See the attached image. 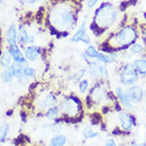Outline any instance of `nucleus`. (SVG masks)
I'll use <instances>...</instances> for the list:
<instances>
[{"mask_svg":"<svg viewBox=\"0 0 146 146\" xmlns=\"http://www.w3.org/2000/svg\"><path fill=\"white\" fill-rule=\"evenodd\" d=\"M47 19L54 31L67 35L78 25L77 9L69 0H59L50 7Z\"/></svg>","mask_w":146,"mask_h":146,"instance_id":"f257e3e1","label":"nucleus"},{"mask_svg":"<svg viewBox=\"0 0 146 146\" xmlns=\"http://www.w3.org/2000/svg\"><path fill=\"white\" fill-rule=\"evenodd\" d=\"M121 26V10L110 1H102L94 10L90 28L96 35L106 36Z\"/></svg>","mask_w":146,"mask_h":146,"instance_id":"f03ea898","label":"nucleus"},{"mask_svg":"<svg viewBox=\"0 0 146 146\" xmlns=\"http://www.w3.org/2000/svg\"><path fill=\"white\" fill-rule=\"evenodd\" d=\"M140 40L139 25L125 24L118 26L116 29L106 36L104 45L99 49L105 53L122 52L127 50L131 45Z\"/></svg>","mask_w":146,"mask_h":146,"instance_id":"7ed1b4c3","label":"nucleus"},{"mask_svg":"<svg viewBox=\"0 0 146 146\" xmlns=\"http://www.w3.org/2000/svg\"><path fill=\"white\" fill-rule=\"evenodd\" d=\"M140 80V75L134 67L132 62L126 61L124 62L118 69V81L122 86L128 88L131 85L137 84Z\"/></svg>","mask_w":146,"mask_h":146,"instance_id":"20e7f679","label":"nucleus"},{"mask_svg":"<svg viewBox=\"0 0 146 146\" xmlns=\"http://www.w3.org/2000/svg\"><path fill=\"white\" fill-rule=\"evenodd\" d=\"M84 53L89 59H93L98 62H102L104 64H113L118 60V58L121 57L118 52H110L105 53L100 51L98 48H96L94 45H88V47L85 48Z\"/></svg>","mask_w":146,"mask_h":146,"instance_id":"39448f33","label":"nucleus"},{"mask_svg":"<svg viewBox=\"0 0 146 146\" xmlns=\"http://www.w3.org/2000/svg\"><path fill=\"white\" fill-rule=\"evenodd\" d=\"M59 106H60L62 113L69 118H74L78 116V114L81 110V106H80L79 99L74 97V96L66 97L65 99L62 100V102Z\"/></svg>","mask_w":146,"mask_h":146,"instance_id":"423d86ee","label":"nucleus"},{"mask_svg":"<svg viewBox=\"0 0 146 146\" xmlns=\"http://www.w3.org/2000/svg\"><path fill=\"white\" fill-rule=\"evenodd\" d=\"M72 43H83L85 45L92 44V38L88 31V19H83L76 29V31L70 36Z\"/></svg>","mask_w":146,"mask_h":146,"instance_id":"0eeeda50","label":"nucleus"},{"mask_svg":"<svg viewBox=\"0 0 146 146\" xmlns=\"http://www.w3.org/2000/svg\"><path fill=\"white\" fill-rule=\"evenodd\" d=\"M108 97H109V94H108V91L106 89L104 82L94 85L89 94V99L94 105L105 104L108 100Z\"/></svg>","mask_w":146,"mask_h":146,"instance_id":"6e6552de","label":"nucleus"},{"mask_svg":"<svg viewBox=\"0 0 146 146\" xmlns=\"http://www.w3.org/2000/svg\"><path fill=\"white\" fill-rule=\"evenodd\" d=\"M126 93L133 105H140L144 102V89L142 85L134 84L126 88Z\"/></svg>","mask_w":146,"mask_h":146,"instance_id":"1a4fd4ad","label":"nucleus"},{"mask_svg":"<svg viewBox=\"0 0 146 146\" xmlns=\"http://www.w3.org/2000/svg\"><path fill=\"white\" fill-rule=\"evenodd\" d=\"M117 121L119 124V127L125 131H130L132 130L137 125L135 118L132 114L126 111H119L117 114Z\"/></svg>","mask_w":146,"mask_h":146,"instance_id":"9d476101","label":"nucleus"},{"mask_svg":"<svg viewBox=\"0 0 146 146\" xmlns=\"http://www.w3.org/2000/svg\"><path fill=\"white\" fill-rule=\"evenodd\" d=\"M114 94H115V96L117 98L118 102H119V105L122 106L123 108H125L127 111H132L134 109V106L131 100L129 99L128 97V95L126 93V90L123 89L122 85H117V86H115V89H114Z\"/></svg>","mask_w":146,"mask_h":146,"instance_id":"9b49d317","label":"nucleus"},{"mask_svg":"<svg viewBox=\"0 0 146 146\" xmlns=\"http://www.w3.org/2000/svg\"><path fill=\"white\" fill-rule=\"evenodd\" d=\"M42 51H43V48L41 46L35 44L32 45H28V46H25L24 48V54L27 61L30 62H34L37 58L42 54Z\"/></svg>","mask_w":146,"mask_h":146,"instance_id":"f8f14e48","label":"nucleus"},{"mask_svg":"<svg viewBox=\"0 0 146 146\" xmlns=\"http://www.w3.org/2000/svg\"><path fill=\"white\" fill-rule=\"evenodd\" d=\"M37 105L40 107V109H49L53 106L58 105V98L53 93H46L42 95L41 98L38 99Z\"/></svg>","mask_w":146,"mask_h":146,"instance_id":"ddd939ff","label":"nucleus"},{"mask_svg":"<svg viewBox=\"0 0 146 146\" xmlns=\"http://www.w3.org/2000/svg\"><path fill=\"white\" fill-rule=\"evenodd\" d=\"M8 51L10 52L13 61L15 62V63H19V64H23V65H25L27 63V59L25 57L24 51H21L19 46L17 44L9 45Z\"/></svg>","mask_w":146,"mask_h":146,"instance_id":"4468645a","label":"nucleus"},{"mask_svg":"<svg viewBox=\"0 0 146 146\" xmlns=\"http://www.w3.org/2000/svg\"><path fill=\"white\" fill-rule=\"evenodd\" d=\"M35 42V36L30 34L27 31V29L24 26H21L18 29V36H17V43H19L23 46H28L32 45Z\"/></svg>","mask_w":146,"mask_h":146,"instance_id":"2eb2a0df","label":"nucleus"},{"mask_svg":"<svg viewBox=\"0 0 146 146\" xmlns=\"http://www.w3.org/2000/svg\"><path fill=\"white\" fill-rule=\"evenodd\" d=\"M129 52L133 56V57H143V56H145L146 54V47L144 46V44L142 43L141 40H139L137 41L135 43L130 46L129 48Z\"/></svg>","mask_w":146,"mask_h":146,"instance_id":"dca6fc26","label":"nucleus"},{"mask_svg":"<svg viewBox=\"0 0 146 146\" xmlns=\"http://www.w3.org/2000/svg\"><path fill=\"white\" fill-rule=\"evenodd\" d=\"M17 36H18V31H17L16 26L14 24H11L5 33V41L8 45L17 44Z\"/></svg>","mask_w":146,"mask_h":146,"instance_id":"f3484780","label":"nucleus"},{"mask_svg":"<svg viewBox=\"0 0 146 146\" xmlns=\"http://www.w3.org/2000/svg\"><path fill=\"white\" fill-rule=\"evenodd\" d=\"M132 63L140 76H146V54L143 57L135 58Z\"/></svg>","mask_w":146,"mask_h":146,"instance_id":"a211bd4d","label":"nucleus"},{"mask_svg":"<svg viewBox=\"0 0 146 146\" xmlns=\"http://www.w3.org/2000/svg\"><path fill=\"white\" fill-rule=\"evenodd\" d=\"M60 114H61V109H60V106L57 105L47 109L46 113H45V116L49 121H56L60 116Z\"/></svg>","mask_w":146,"mask_h":146,"instance_id":"6ab92c4d","label":"nucleus"},{"mask_svg":"<svg viewBox=\"0 0 146 146\" xmlns=\"http://www.w3.org/2000/svg\"><path fill=\"white\" fill-rule=\"evenodd\" d=\"M67 142V139L64 134H57L50 139L49 141V146H65Z\"/></svg>","mask_w":146,"mask_h":146,"instance_id":"aec40b11","label":"nucleus"},{"mask_svg":"<svg viewBox=\"0 0 146 146\" xmlns=\"http://www.w3.org/2000/svg\"><path fill=\"white\" fill-rule=\"evenodd\" d=\"M12 61L13 59L8 50H5V51L1 53V56H0V66L1 67H3V68L9 67L10 65L12 64Z\"/></svg>","mask_w":146,"mask_h":146,"instance_id":"412c9836","label":"nucleus"},{"mask_svg":"<svg viewBox=\"0 0 146 146\" xmlns=\"http://www.w3.org/2000/svg\"><path fill=\"white\" fill-rule=\"evenodd\" d=\"M85 74H88V68H84V67H81V68H78L75 73L70 76V79L73 81L79 82L80 80H82L84 78Z\"/></svg>","mask_w":146,"mask_h":146,"instance_id":"4be33fe9","label":"nucleus"},{"mask_svg":"<svg viewBox=\"0 0 146 146\" xmlns=\"http://www.w3.org/2000/svg\"><path fill=\"white\" fill-rule=\"evenodd\" d=\"M82 135H83V138L86 139V140H89V139H95L98 137V132L95 131L92 127L86 126V127H84L83 130H82Z\"/></svg>","mask_w":146,"mask_h":146,"instance_id":"5701e85b","label":"nucleus"},{"mask_svg":"<svg viewBox=\"0 0 146 146\" xmlns=\"http://www.w3.org/2000/svg\"><path fill=\"white\" fill-rule=\"evenodd\" d=\"M10 131V126L7 123H3L0 125V143H3L8 137V133Z\"/></svg>","mask_w":146,"mask_h":146,"instance_id":"b1692460","label":"nucleus"},{"mask_svg":"<svg viewBox=\"0 0 146 146\" xmlns=\"http://www.w3.org/2000/svg\"><path fill=\"white\" fill-rule=\"evenodd\" d=\"M90 89V81L88 79L83 78L82 80L78 82V91L80 94H85Z\"/></svg>","mask_w":146,"mask_h":146,"instance_id":"393cba45","label":"nucleus"},{"mask_svg":"<svg viewBox=\"0 0 146 146\" xmlns=\"http://www.w3.org/2000/svg\"><path fill=\"white\" fill-rule=\"evenodd\" d=\"M23 74L26 77H28L29 79H32V78L36 77V69L34 67H31V66L25 65L24 68H23Z\"/></svg>","mask_w":146,"mask_h":146,"instance_id":"a878e982","label":"nucleus"},{"mask_svg":"<svg viewBox=\"0 0 146 146\" xmlns=\"http://www.w3.org/2000/svg\"><path fill=\"white\" fill-rule=\"evenodd\" d=\"M102 2V0H84V3H85V8L92 11V10H95L97 8L99 3Z\"/></svg>","mask_w":146,"mask_h":146,"instance_id":"bb28decb","label":"nucleus"},{"mask_svg":"<svg viewBox=\"0 0 146 146\" xmlns=\"http://www.w3.org/2000/svg\"><path fill=\"white\" fill-rule=\"evenodd\" d=\"M139 29H140V40L146 47V24L139 26Z\"/></svg>","mask_w":146,"mask_h":146,"instance_id":"cd10ccee","label":"nucleus"},{"mask_svg":"<svg viewBox=\"0 0 146 146\" xmlns=\"http://www.w3.org/2000/svg\"><path fill=\"white\" fill-rule=\"evenodd\" d=\"M17 79H18V82L21 83V85H27L29 82V78L26 77L24 74H21V75H19L18 77H17Z\"/></svg>","mask_w":146,"mask_h":146,"instance_id":"c85d7f7f","label":"nucleus"},{"mask_svg":"<svg viewBox=\"0 0 146 146\" xmlns=\"http://www.w3.org/2000/svg\"><path fill=\"white\" fill-rule=\"evenodd\" d=\"M104 145L105 146H117V144H116V142H115L114 139H108V140L105 142Z\"/></svg>","mask_w":146,"mask_h":146,"instance_id":"c756f323","label":"nucleus"},{"mask_svg":"<svg viewBox=\"0 0 146 146\" xmlns=\"http://www.w3.org/2000/svg\"><path fill=\"white\" fill-rule=\"evenodd\" d=\"M23 1H24V3H26V4H29V5H34V4L41 2L42 0H23Z\"/></svg>","mask_w":146,"mask_h":146,"instance_id":"7c9ffc66","label":"nucleus"},{"mask_svg":"<svg viewBox=\"0 0 146 146\" xmlns=\"http://www.w3.org/2000/svg\"><path fill=\"white\" fill-rule=\"evenodd\" d=\"M143 89H144V100L146 102V86L145 88H143Z\"/></svg>","mask_w":146,"mask_h":146,"instance_id":"2f4dec72","label":"nucleus"},{"mask_svg":"<svg viewBox=\"0 0 146 146\" xmlns=\"http://www.w3.org/2000/svg\"><path fill=\"white\" fill-rule=\"evenodd\" d=\"M144 112H145V114H146V102H145V106H144Z\"/></svg>","mask_w":146,"mask_h":146,"instance_id":"473e14b6","label":"nucleus"},{"mask_svg":"<svg viewBox=\"0 0 146 146\" xmlns=\"http://www.w3.org/2000/svg\"><path fill=\"white\" fill-rule=\"evenodd\" d=\"M2 2H3V0H0V5L2 4Z\"/></svg>","mask_w":146,"mask_h":146,"instance_id":"72a5a7b5","label":"nucleus"},{"mask_svg":"<svg viewBox=\"0 0 146 146\" xmlns=\"http://www.w3.org/2000/svg\"><path fill=\"white\" fill-rule=\"evenodd\" d=\"M139 146H146V144H141V145H139Z\"/></svg>","mask_w":146,"mask_h":146,"instance_id":"f704fd0d","label":"nucleus"},{"mask_svg":"<svg viewBox=\"0 0 146 146\" xmlns=\"http://www.w3.org/2000/svg\"><path fill=\"white\" fill-rule=\"evenodd\" d=\"M0 146H1V145H0Z\"/></svg>","mask_w":146,"mask_h":146,"instance_id":"c9c22d12","label":"nucleus"}]
</instances>
